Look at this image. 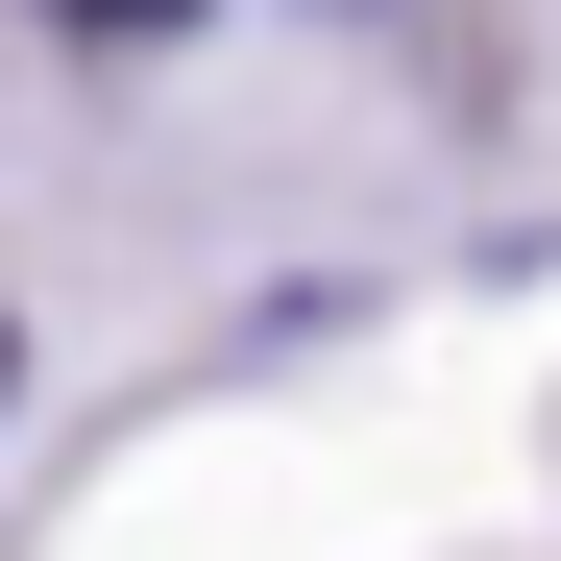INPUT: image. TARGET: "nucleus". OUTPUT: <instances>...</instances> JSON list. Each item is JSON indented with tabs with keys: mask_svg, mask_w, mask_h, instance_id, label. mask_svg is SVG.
Returning a JSON list of instances; mask_svg holds the SVG:
<instances>
[{
	"mask_svg": "<svg viewBox=\"0 0 561 561\" xmlns=\"http://www.w3.org/2000/svg\"><path fill=\"white\" fill-rule=\"evenodd\" d=\"M49 25H99V49H147V25H196V0H49Z\"/></svg>",
	"mask_w": 561,
	"mask_h": 561,
	"instance_id": "obj_1",
	"label": "nucleus"
}]
</instances>
